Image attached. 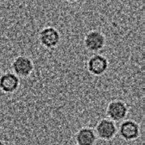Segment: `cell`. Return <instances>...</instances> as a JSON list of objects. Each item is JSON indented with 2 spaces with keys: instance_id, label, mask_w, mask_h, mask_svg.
I'll list each match as a JSON object with an SVG mask.
<instances>
[{
  "instance_id": "obj_1",
  "label": "cell",
  "mask_w": 145,
  "mask_h": 145,
  "mask_svg": "<svg viewBox=\"0 0 145 145\" xmlns=\"http://www.w3.org/2000/svg\"><path fill=\"white\" fill-rule=\"evenodd\" d=\"M128 112L125 103L121 100H114L108 105L106 113L110 119L113 121H120L125 119Z\"/></svg>"
},
{
  "instance_id": "obj_5",
  "label": "cell",
  "mask_w": 145,
  "mask_h": 145,
  "mask_svg": "<svg viewBox=\"0 0 145 145\" xmlns=\"http://www.w3.org/2000/svg\"><path fill=\"white\" fill-rule=\"evenodd\" d=\"M41 44L47 48H53L57 46L60 41V35L57 30L53 27L43 29L40 34Z\"/></svg>"
},
{
  "instance_id": "obj_6",
  "label": "cell",
  "mask_w": 145,
  "mask_h": 145,
  "mask_svg": "<svg viewBox=\"0 0 145 145\" xmlns=\"http://www.w3.org/2000/svg\"><path fill=\"white\" fill-rule=\"evenodd\" d=\"M120 135L126 140L136 139L139 135L140 129L138 124L131 120H127L121 124L120 127Z\"/></svg>"
},
{
  "instance_id": "obj_9",
  "label": "cell",
  "mask_w": 145,
  "mask_h": 145,
  "mask_svg": "<svg viewBox=\"0 0 145 145\" xmlns=\"http://www.w3.org/2000/svg\"><path fill=\"white\" fill-rule=\"evenodd\" d=\"M96 140L95 132L88 127L81 129L76 136V142L78 145H94Z\"/></svg>"
},
{
  "instance_id": "obj_2",
  "label": "cell",
  "mask_w": 145,
  "mask_h": 145,
  "mask_svg": "<svg viewBox=\"0 0 145 145\" xmlns=\"http://www.w3.org/2000/svg\"><path fill=\"white\" fill-rule=\"evenodd\" d=\"M105 37L102 33L97 30L91 31L85 37L84 44L87 49L91 51H98L105 45Z\"/></svg>"
},
{
  "instance_id": "obj_8",
  "label": "cell",
  "mask_w": 145,
  "mask_h": 145,
  "mask_svg": "<svg viewBox=\"0 0 145 145\" xmlns=\"http://www.w3.org/2000/svg\"><path fill=\"white\" fill-rule=\"evenodd\" d=\"M19 86V78L15 74L7 72L0 77V88L6 93H12Z\"/></svg>"
},
{
  "instance_id": "obj_7",
  "label": "cell",
  "mask_w": 145,
  "mask_h": 145,
  "mask_svg": "<svg viewBox=\"0 0 145 145\" xmlns=\"http://www.w3.org/2000/svg\"><path fill=\"white\" fill-rule=\"evenodd\" d=\"M13 69L15 73L20 76H27L32 72L34 66L32 61L28 57L19 56L14 60Z\"/></svg>"
},
{
  "instance_id": "obj_3",
  "label": "cell",
  "mask_w": 145,
  "mask_h": 145,
  "mask_svg": "<svg viewBox=\"0 0 145 145\" xmlns=\"http://www.w3.org/2000/svg\"><path fill=\"white\" fill-rule=\"evenodd\" d=\"M97 134L103 140H110L114 137L117 127L113 121L108 119H101L96 127Z\"/></svg>"
},
{
  "instance_id": "obj_4",
  "label": "cell",
  "mask_w": 145,
  "mask_h": 145,
  "mask_svg": "<svg viewBox=\"0 0 145 145\" xmlns=\"http://www.w3.org/2000/svg\"><path fill=\"white\" fill-rule=\"evenodd\" d=\"M108 63L106 57L101 55H95L89 59L88 69L94 75H101L108 69Z\"/></svg>"
},
{
  "instance_id": "obj_10",
  "label": "cell",
  "mask_w": 145,
  "mask_h": 145,
  "mask_svg": "<svg viewBox=\"0 0 145 145\" xmlns=\"http://www.w3.org/2000/svg\"><path fill=\"white\" fill-rule=\"evenodd\" d=\"M0 145H5V144H4L3 142H2V141H1V140H0Z\"/></svg>"
}]
</instances>
